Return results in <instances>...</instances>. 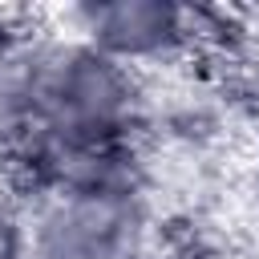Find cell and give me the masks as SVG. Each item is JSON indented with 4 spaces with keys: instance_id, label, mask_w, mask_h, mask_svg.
Wrapping results in <instances>:
<instances>
[{
    "instance_id": "2",
    "label": "cell",
    "mask_w": 259,
    "mask_h": 259,
    "mask_svg": "<svg viewBox=\"0 0 259 259\" xmlns=\"http://www.w3.org/2000/svg\"><path fill=\"white\" fill-rule=\"evenodd\" d=\"M32 259H150L146 182H81L32 190L20 206Z\"/></svg>"
},
{
    "instance_id": "1",
    "label": "cell",
    "mask_w": 259,
    "mask_h": 259,
    "mask_svg": "<svg viewBox=\"0 0 259 259\" xmlns=\"http://www.w3.org/2000/svg\"><path fill=\"white\" fill-rule=\"evenodd\" d=\"M20 65L32 97V138L24 150L93 154L138 146L146 125V89L134 69L109 61L73 32L28 36Z\"/></svg>"
},
{
    "instance_id": "5",
    "label": "cell",
    "mask_w": 259,
    "mask_h": 259,
    "mask_svg": "<svg viewBox=\"0 0 259 259\" xmlns=\"http://www.w3.org/2000/svg\"><path fill=\"white\" fill-rule=\"evenodd\" d=\"M0 259H32L28 255V231L16 202L0 198Z\"/></svg>"
},
{
    "instance_id": "4",
    "label": "cell",
    "mask_w": 259,
    "mask_h": 259,
    "mask_svg": "<svg viewBox=\"0 0 259 259\" xmlns=\"http://www.w3.org/2000/svg\"><path fill=\"white\" fill-rule=\"evenodd\" d=\"M32 138V97L20 53L0 69V162H16Z\"/></svg>"
},
{
    "instance_id": "6",
    "label": "cell",
    "mask_w": 259,
    "mask_h": 259,
    "mask_svg": "<svg viewBox=\"0 0 259 259\" xmlns=\"http://www.w3.org/2000/svg\"><path fill=\"white\" fill-rule=\"evenodd\" d=\"M32 32L20 24V16L16 12H8V8H0V69L24 49V40H28Z\"/></svg>"
},
{
    "instance_id": "3",
    "label": "cell",
    "mask_w": 259,
    "mask_h": 259,
    "mask_svg": "<svg viewBox=\"0 0 259 259\" xmlns=\"http://www.w3.org/2000/svg\"><path fill=\"white\" fill-rule=\"evenodd\" d=\"M61 24L138 77L146 69L182 61L202 36L198 12L166 0H89L65 8Z\"/></svg>"
}]
</instances>
